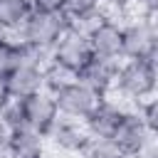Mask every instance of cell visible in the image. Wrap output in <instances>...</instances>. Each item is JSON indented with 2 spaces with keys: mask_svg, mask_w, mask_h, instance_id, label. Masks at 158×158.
Here are the masks:
<instances>
[{
  "mask_svg": "<svg viewBox=\"0 0 158 158\" xmlns=\"http://www.w3.org/2000/svg\"><path fill=\"white\" fill-rule=\"evenodd\" d=\"M5 151L10 158H32V156L47 153V136L22 123L7 133Z\"/></svg>",
  "mask_w": 158,
  "mask_h": 158,
  "instance_id": "11",
  "label": "cell"
},
{
  "mask_svg": "<svg viewBox=\"0 0 158 158\" xmlns=\"http://www.w3.org/2000/svg\"><path fill=\"white\" fill-rule=\"evenodd\" d=\"M12 101V96H10V89H7V81L0 77V114L7 109V104Z\"/></svg>",
  "mask_w": 158,
  "mask_h": 158,
  "instance_id": "22",
  "label": "cell"
},
{
  "mask_svg": "<svg viewBox=\"0 0 158 158\" xmlns=\"http://www.w3.org/2000/svg\"><path fill=\"white\" fill-rule=\"evenodd\" d=\"M81 158H128L111 138H91Z\"/></svg>",
  "mask_w": 158,
  "mask_h": 158,
  "instance_id": "18",
  "label": "cell"
},
{
  "mask_svg": "<svg viewBox=\"0 0 158 158\" xmlns=\"http://www.w3.org/2000/svg\"><path fill=\"white\" fill-rule=\"evenodd\" d=\"M86 40H89V47H91V54L94 57L123 59L121 57V49H123V22L101 17L86 32Z\"/></svg>",
  "mask_w": 158,
  "mask_h": 158,
  "instance_id": "7",
  "label": "cell"
},
{
  "mask_svg": "<svg viewBox=\"0 0 158 158\" xmlns=\"http://www.w3.org/2000/svg\"><path fill=\"white\" fill-rule=\"evenodd\" d=\"M111 2H114V5H118V7H121V10H123V12H126V10H131V7H136V5H138V0H111Z\"/></svg>",
  "mask_w": 158,
  "mask_h": 158,
  "instance_id": "24",
  "label": "cell"
},
{
  "mask_svg": "<svg viewBox=\"0 0 158 158\" xmlns=\"http://www.w3.org/2000/svg\"><path fill=\"white\" fill-rule=\"evenodd\" d=\"M148 136H151V133H148V128L143 126L138 111H131V114H123V118H121L116 133L111 136V141H114L126 156H136V153L141 151V146L148 141Z\"/></svg>",
  "mask_w": 158,
  "mask_h": 158,
  "instance_id": "12",
  "label": "cell"
},
{
  "mask_svg": "<svg viewBox=\"0 0 158 158\" xmlns=\"http://www.w3.org/2000/svg\"><path fill=\"white\" fill-rule=\"evenodd\" d=\"M32 12L30 0H0V32L17 35Z\"/></svg>",
  "mask_w": 158,
  "mask_h": 158,
  "instance_id": "14",
  "label": "cell"
},
{
  "mask_svg": "<svg viewBox=\"0 0 158 158\" xmlns=\"http://www.w3.org/2000/svg\"><path fill=\"white\" fill-rule=\"evenodd\" d=\"M54 101H57V111L62 118H74V121H84L94 106L101 101V96L89 89L81 81H69L67 86H62L59 91H54Z\"/></svg>",
  "mask_w": 158,
  "mask_h": 158,
  "instance_id": "4",
  "label": "cell"
},
{
  "mask_svg": "<svg viewBox=\"0 0 158 158\" xmlns=\"http://www.w3.org/2000/svg\"><path fill=\"white\" fill-rule=\"evenodd\" d=\"M20 104V111H22V123L40 131V133H49V128L59 121V111H57V101H54V94L42 89V91H35L25 99H17Z\"/></svg>",
  "mask_w": 158,
  "mask_h": 158,
  "instance_id": "5",
  "label": "cell"
},
{
  "mask_svg": "<svg viewBox=\"0 0 158 158\" xmlns=\"http://www.w3.org/2000/svg\"><path fill=\"white\" fill-rule=\"evenodd\" d=\"M49 59L67 67L69 72H79L89 59H91V47H89V40L84 32L74 30L72 25L64 30V35L54 42V47L49 49Z\"/></svg>",
  "mask_w": 158,
  "mask_h": 158,
  "instance_id": "6",
  "label": "cell"
},
{
  "mask_svg": "<svg viewBox=\"0 0 158 158\" xmlns=\"http://www.w3.org/2000/svg\"><path fill=\"white\" fill-rule=\"evenodd\" d=\"M101 2H104V0H67L62 12L67 15L69 22H79V20H86V17L99 15Z\"/></svg>",
  "mask_w": 158,
  "mask_h": 158,
  "instance_id": "16",
  "label": "cell"
},
{
  "mask_svg": "<svg viewBox=\"0 0 158 158\" xmlns=\"http://www.w3.org/2000/svg\"><path fill=\"white\" fill-rule=\"evenodd\" d=\"M138 12L146 17V15H158V0H138Z\"/></svg>",
  "mask_w": 158,
  "mask_h": 158,
  "instance_id": "21",
  "label": "cell"
},
{
  "mask_svg": "<svg viewBox=\"0 0 158 158\" xmlns=\"http://www.w3.org/2000/svg\"><path fill=\"white\" fill-rule=\"evenodd\" d=\"M138 116H141L143 126L148 128V133L158 136V91L138 104Z\"/></svg>",
  "mask_w": 158,
  "mask_h": 158,
  "instance_id": "19",
  "label": "cell"
},
{
  "mask_svg": "<svg viewBox=\"0 0 158 158\" xmlns=\"http://www.w3.org/2000/svg\"><path fill=\"white\" fill-rule=\"evenodd\" d=\"M5 81H7V89H10L12 99H25V96L44 89V67L20 62L17 69H12L5 77Z\"/></svg>",
  "mask_w": 158,
  "mask_h": 158,
  "instance_id": "10",
  "label": "cell"
},
{
  "mask_svg": "<svg viewBox=\"0 0 158 158\" xmlns=\"http://www.w3.org/2000/svg\"><path fill=\"white\" fill-rule=\"evenodd\" d=\"M143 22H146V27H148V32H151L153 42L158 44V15H146V17H143Z\"/></svg>",
  "mask_w": 158,
  "mask_h": 158,
  "instance_id": "23",
  "label": "cell"
},
{
  "mask_svg": "<svg viewBox=\"0 0 158 158\" xmlns=\"http://www.w3.org/2000/svg\"><path fill=\"white\" fill-rule=\"evenodd\" d=\"M69 27V20L64 12H42V10H32L30 17L25 20L20 37L25 44H32L37 49L49 52L54 47V42L64 35V30Z\"/></svg>",
  "mask_w": 158,
  "mask_h": 158,
  "instance_id": "2",
  "label": "cell"
},
{
  "mask_svg": "<svg viewBox=\"0 0 158 158\" xmlns=\"http://www.w3.org/2000/svg\"><path fill=\"white\" fill-rule=\"evenodd\" d=\"M20 40L12 35H2L0 32V77L5 79L12 69H17L20 64Z\"/></svg>",
  "mask_w": 158,
  "mask_h": 158,
  "instance_id": "15",
  "label": "cell"
},
{
  "mask_svg": "<svg viewBox=\"0 0 158 158\" xmlns=\"http://www.w3.org/2000/svg\"><path fill=\"white\" fill-rule=\"evenodd\" d=\"M156 49L158 44L153 42L143 17L123 22V49H121L123 59H151Z\"/></svg>",
  "mask_w": 158,
  "mask_h": 158,
  "instance_id": "9",
  "label": "cell"
},
{
  "mask_svg": "<svg viewBox=\"0 0 158 158\" xmlns=\"http://www.w3.org/2000/svg\"><path fill=\"white\" fill-rule=\"evenodd\" d=\"M32 10H42V12H62L67 0H30Z\"/></svg>",
  "mask_w": 158,
  "mask_h": 158,
  "instance_id": "20",
  "label": "cell"
},
{
  "mask_svg": "<svg viewBox=\"0 0 158 158\" xmlns=\"http://www.w3.org/2000/svg\"><path fill=\"white\" fill-rule=\"evenodd\" d=\"M32 158H54V156H52V153L47 151V153H40V156H32Z\"/></svg>",
  "mask_w": 158,
  "mask_h": 158,
  "instance_id": "25",
  "label": "cell"
},
{
  "mask_svg": "<svg viewBox=\"0 0 158 158\" xmlns=\"http://www.w3.org/2000/svg\"><path fill=\"white\" fill-rule=\"evenodd\" d=\"M89 141H91V136H89L84 121L59 116V121L47 133V151H59V156H64V158H81Z\"/></svg>",
  "mask_w": 158,
  "mask_h": 158,
  "instance_id": "3",
  "label": "cell"
},
{
  "mask_svg": "<svg viewBox=\"0 0 158 158\" xmlns=\"http://www.w3.org/2000/svg\"><path fill=\"white\" fill-rule=\"evenodd\" d=\"M114 89H118L131 101L141 104L158 91V67L148 59H121Z\"/></svg>",
  "mask_w": 158,
  "mask_h": 158,
  "instance_id": "1",
  "label": "cell"
},
{
  "mask_svg": "<svg viewBox=\"0 0 158 158\" xmlns=\"http://www.w3.org/2000/svg\"><path fill=\"white\" fill-rule=\"evenodd\" d=\"M121 118H123V111L116 109L114 104H109L106 99H101L94 106V111L84 118V126H86L91 138H111L116 133Z\"/></svg>",
  "mask_w": 158,
  "mask_h": 158,
  "instance_id": "13",
  "label": "cell"
},
{
  "mask_svg": "<svg viewBox=\"0 0 158 158\" xmlns=\"http://www.w3.org/2000/svg\"><path fill=\"white\" fill-rule=\"evenodd\" d=\"M77 79V74L74 72H69L67 67H62V64H57V62H52L49 59V64L44 67V89L47 91H59L62 86H67L69 81H74Z\"/></svg>",
  "mask_w": 158,
  "mask_h": 158,
  "instance_id": "17",
  "label": "cell"
},
{
  "mask_svg": "<svg viewBox=\"0 0 158 158\" xmlns=\"http://www.w3.org/2000/svg\"><path fill=\"white\" fill-rule=\"evenodd\" d=\"M118 62L121 59H104V57H94L77 72V81L86 84L89 89H94L99 96H104L114 81H116V69H118Z\"/></svg>",
  "mask_w": 158,
  "mask_h": 158,
  "instance_id": "8",
  "label": "cell"
}]
</instances>
